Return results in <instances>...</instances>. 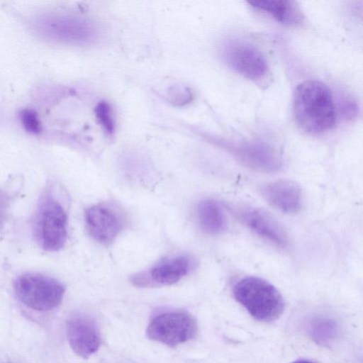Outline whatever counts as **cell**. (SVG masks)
I'll list each match as a JSON object with an SVG mask.
<instances>
[{
	"mask_svg": "<svg viewBox=\"0 0 363 363\" xmlns=\"http://www.w3.org/2000/svg\"><path fill=\"white\" fill-rule=\"evenodd\" d=\"M296 122L307 133L330 130L336 121V110L330 89L316 80L305 81L296 87L293 101Z\"/></svg>",
	"mask_w": 363,
	"mask_h": 363,
	"instance_id": "obj_1",
	"label": "cell"
},
{
	"mask_svg": "<svg viewBox=\"0 0 363 363\" xmlns=\"http://www.w3.org/2000/svg\"><path fill=\"white\" fill-rule=\"evenodd\" d=\"M31 26L35 33L46 40L70 45L91 44L99 34L89 19L58 12L40 13L34 17Z\"/></svg>",
	"mask_w": 363,
	"mask_h": 363,
	"instance_id": "obj_2",
	"label": "cell"
},
{
	"mask_svg": "<svg viewBox=\"0 0 363 363\" xmlns=\"http://www.w3.org/2000/svg\"><path fill=\"white\" fill-rule=\"evenodd\" d=\"M233 291L236 301L257 320L274 321L284 311L282 296L274 286L262 278H242L234 285Z\"/></svg>",
	"mask_w": 363,
	"mask_h": 363,
	"instance_id": "obj_3",
	"label": "cell"
},
{
	"mask_svg": "<svg viewBox=\"0 0 363 363\" xmlns=\"http://www.w3.org/2000/svg\"><path fill=\"white\" fill-rule=\"evenodd\" d=\"M18 298L27 307L48 311L59 306L65 294L64 285L57 279L35 273L18 277L13 283Z\"/></svg>",
	"mask_w": 363,
	"mask_h": 363,
	"instance_id": "obj_4",
	"label": "cell"
},
{
	"mask_svg": "<svg viewBox=\"0 0 363 363\" xmlns=\"http://www.w3.org/2000/svg\"><path fill=\"white\" fill-rule=\"evenodd\" d=\"M198 331L194 316L184 311L158 313L150 320L147 336L167 346L175 347L194 339Z\"/></svg>",
	"mask_w": 363,
	"mask_h": 363,
	"instance_id": "obj_5",
	"label": "cell"
},
{
	"mask_svg": "<svg viewBox=\"0 0 363 363\" xmlns=\"http://www.w3.org/2000/svg\"><path fill=\"white\" fill-rule=\"evenodd\" d=\"M35 235L44 250L56 252L67 240V215L52 197L45 198L40 203L35 220Z\"/></svg>",
	"mask_w": 363,
	"mask_h": 363,
	"instance_id": "obj_6",
	"label": "cell"
},
{
	"mask_svg": "<svg viewBox=\"0 0 363 363\" xmlns=\"http://www.w3.org/2000/svg\"><path fill=\"white\" fill-rule=\"evenodd\" d=\"M227 65L239 74L251 80L262 78L267 72V62L262 52L249 43L233 40L223 50Z\"/></svg>",
	"mask_w": 363,
	"mask_h": 363,
	"instance_id": "obj_7",
	"label": "cell"
},
{
	"mask_svg": "<svg viewBox=\"0 0 363 363\" xmlns=\"http://www.w3.org/2000/svg\"><path fill=\"white\" fill-rule=\"evenodd\" d=\"M84 218L90 236L104 245L113 242L125 225L121 213L108 203H97L88 208Z\"/></svg>",
	"mask_w": 363,
	"mask_h": 363,
	"instance_id": "obj_8",
	"label": "cell"
},
{
	"mask_svg": "<svg viewBox=\"0 0 363 363\" xmlns=\"http://www.w3.org/2000/svg\"><path fill=\"white\" fill-rule=\"evenodd\" d=\"M66 335L73 352L82 358L89 357L101 345L99 326L92 317L85 313H76L68 318Z\"/></svg>",
	"mask_w": 363,
	"mask_h": 363,
	"instance_id": "obj_9",
	"label": "cell"
},
{
	"mask_svg": "<svg viewBox=\"0 0 363 363\" xmlns=\"http://www.w3.org/2000/svg\"><path fill=\"white\" fill-rule=\"evenodd\" d=\"M193 265L194 262L189 256H177L155 265L145 273L135 275L132 282L138 286L172 285L187 275Z\"/></svg>",
	"mask_w": 363,
	"mask_h": 363,
	"instance_id": "obj_10",
	"label": "cell"
},
{
	"mask_svg": "<svg viewBox=\"0 0 363 363\" xmlns=\"http://www.w3.org/2000/svg\"><path fill=\"white\" fill-rule=\"evenodd\" d=\"M224 146L242 163L255 169L274 172L281 167V160L277 152L264 143L242 142L226 143Z\"/></svg>",
	"mask_w": 363,
	"mask_h": 363,
	"instance_id": "obj_11",
	"label": "cell"
},
{
	"mask_svg": "<svg viewBox=\"0 0 363 363\" xmlns=\"http://www.w3.org/2000/svg\"><path fill=\"white\" fill-rule=\"evenodd\" d=\"M240 219L257 234L277 245H287V235L278 223L268 213L256 208H244L238 211Z\"/></svg>",
	"mask_w": 363,
	"mask_h": 363,
	"instance_id": "obj_12",
	"label": "cell"
},
{
	"mask_svg": "<svg viewBox=\"0 0 363 363\" xmlns=\"http://www.w3.org/2000/svg\"><path fill=\"white\" fill-rule=\"evenodd\" d=\"M264 197L280 211L292 213L301 206V190L298 184L291 180H278L264 186Z\"/></svg>",
	"mask_w": 363,
	"mask_h": 363,
	"instance_id": "obj_13",
	"label": "cell"
},
{
	"mask_svg": "<svg viewBox=\"0 0 363 363\" xmlns=\"http://www.w3.org/2000/svg\"><path fill=\"white\" fill-rule=\"evenodd\" d=\"M255 9L269 15L277 21L288 26L300 24L303 16L295 1L288 0H266L250 1Z\"/></svg>",
	"mask_w": 363,
	"mask_h": 363,
	"instance_id": "obj_14",
	"label": "cell"
},
{
	"mask_svg": "<svg viewBox=\"0 0 363 363\" xmlns=\"http://www.w3.org/2000/svg\"><path fill=\"white\" fill-rule=\"evenodd\" d=\"M198 218L203 231L210 235L221 233L226 228V217L218 202L207 199L198 206Z\"/></svg>",
	"mask_w": 363,
	"mask_h": 363,
	"instance_id": "obj_15",
	"label": "cell"
},
{
	"mask_svg": "<svg viewBox=\"0 0 363 363\" xmlns=\"http://www.w3.org/2000/svg\"><path fill=\"white\" fill-rule=\"evenodd\" d=\"M306 330L308 335L321 345L333 342L338 335V325L332 318L316 316L307 323Z\"/></svg>",
	"mask_w": 363,
	"mask_h": 363,
	"instance_id": "obj_16",
	"label": "cell"
},
{
	"mask_svg": "<svg viewBox=\"0 0 363 363\" xmlns=\"http://www.w3.org/2000/svg\"><path fill=\"white\" fill-rule=\"evenodd\" d=\"M95 115L104 131L112 135L115 131V121L110 104L105 101L99 102L95 108Z\"/></svg>",
	"mask_w": 363,
	"mask_h": 363,
	"instance_id": "obj_17",
	"label": "cell"
},
{
	"mask_svg": "<svg viewBox=\"0 0 363 363\" xmlns=\"http://www.w3.org/2000/svg\"><path fill=\"white\" fill-rule=\"evenodd\" d=\"M19 118L23 128L34 135L42 130V124L38 114L33 109L24 108L19 113Z\"/></svg>",
	"mask_w": 363,
	"mask_h": 363,
	"instance_id": "obj_18",
	"label": "cell"
},
{
	"mask_svg": "<svg viewBox=\"0 0 363 363\" xmlns=\"http://www.w3.org/2000/svg\"><path fill=\"white\" fill-rule=\"evenodd\" d=\"M192 94L191 90L182 84H174L167 91V99L175 106H182L191 101Z\"/></svg>",
	"mask_w": 363,
	"mask_h": 363,
	"instance_id": "obj_19",
	"label": "cell"
},
{
	"mask_svg": "<svg viewBox=\"0 0 363 363\" xmlns=\"http://www.w3.org/2000/svg\"><path fill=\"white\" fill-rule=\"evenodd\" d=\"M292 363H315V362L309 361V360H306V359H299V360H296V361L293 362Z\"/></svg>",
	"mask_w": 363,
	"mask_h": 363,
	"instance_id": "obj_20",
	"label": "cell"
}]
</instances>
